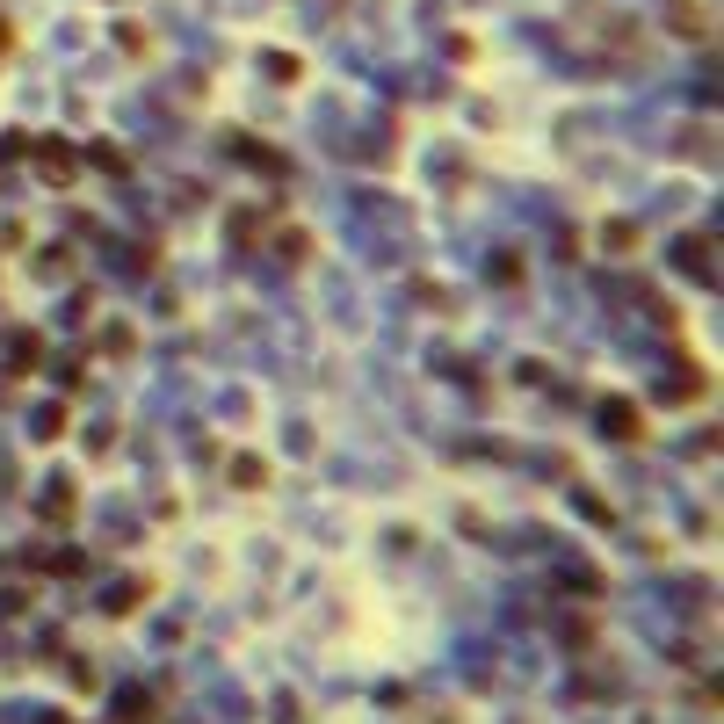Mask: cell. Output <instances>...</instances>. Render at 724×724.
<instances>
[{
  "label": "cell",
  "mask_w": 724,
  "mask_h": 724,
  "mask_svg": "<svg viewBox=\"0 0 724 724\" xmlns=\"http://www.w3.org/2000/svg\"><path fill=\"white\" fill-rule=\"evenodd\" d=\"M667 22H674V37H703V8H688V0H674Z\"/></svg>",
  "instance_id": "3957f363"
},
{
  "label": "cell",
  "mask_w": 724,
  "mask_h": 724,
  "mask_svg": "<svg viewBox=\"0 0 724 724\" xmlns=\"http://www.w3.org/2000/svg\"><path fill=\"white\" fill-rule=\"evenodd\" d=\"M232 486H268V464L261 457H239L232 464Z\"/></svg>",
  "instance_id": "5b68a950"
},
{
  "label": "cell",
  "mask_w": 724,
  "mask_h": 724,
  "mask_svg": "<svg viewBox=\"0 0 724 724\" xmlns=\"http://www.w3.org/2000/svg\"><path fill=\"white\" fill-rule=\"evenodd\" d=\"M8 44H15V37H8V22H0V58H8Z\"/></svg>",
  "instance_id": "ba28073f"
},
{
  "label": "cell",
  "mask_w": 724,
  "mask_h": 724,
  "mask_svg": "<svg viewBox=\"0 0 724 724\" xmlns=\"http://www.w3.org/2000/svg\"><path fill=\"white\" fill-rule=\"evenodd\" d=\"M22 153H29V160H37V174H44V181H58V189H66V181L80 174V153H73V145H66V138H29V145H22Z\"/></svg>",
  "instance_id": "6da1fadb"
},
{
  "label": "cell",
  "mask_w": 724,
  "mask_h": 724,
  "mask_svg": "<svg viewBox=\"0 0 724 724\" xmlns=\"http://www.w3.org/2000/svg\"><path fill=\"white\" fill-rule=\"evenodd\" d=\"M44 515H51V522H66V515H73V486H51V500H44Z\"/></svg>",
  "instance_id": "52a82bcc"
},
{
  "label": "cell",
  "mask_w": 724,
  "mask_h": 724,
  "mask_svg": "<svg viewBox=\"0 0 724 724\" xmlns=\"http://www.w3.org/2000/svg\"><path fill=\"white\" fill-rule=\"evenodd\" d=\"M710 247H703V239H688V247H681V261H688V276H696V283H710V261H703Z\"/></svg>",
  "instance_id": "8992f818"
},
{
  "label": "cell",
  "mask_w": 724,
  "mask_h": 724,
  "mask_svg": "<svg viewBox=\"0 0 724 724\" xmlns=\"http://www.w3.org/2000/svg\"><path fill=\"white\" fill-rule=\"evenodd\" d=\"M276 254H283V261H305V254H312V232H297V225L276 232Z\"/></svg>",
  "instance_id": "277c9868"
},
{
  "label": "cell",
  "mask_w": 724,
  "mask_h": 724,
  "mask_svg": "<svg viewBox=\"0 0 724 724\" xmlns=\"http://www.w3.org/2000/svg\"><path fill=\"white\" fill-rule=\"evenodd\" d=\"M601 428H609L616 442H645V413L630 399H601Z\"/></svg>",
  "instance_id": "7a4b0ae2"
}]
</instances>
